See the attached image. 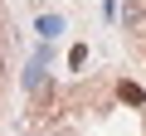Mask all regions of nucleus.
I'll use <instances>...</instances> for the list:
<instances>
[{"instance_id":"nucleus-1","label":"nucleus","mask_w":146,"mask_h":136,"mask_svg":"<svg viewBox=\"0 0 146 136\" xmlns=\"http://www.w3.org/2000/svg\"><path fill=\"white\" fill-rule=\"evenodd\" d=\"M127 24H131L136 34H146V5H141V0H131V5H127Z\"/></svg>"},{"instance_id":"nucleus-3","label":"nucleus","mask_w":146,"mask_h":136,"mask_svg":"<svg viewBox=\"0 0 146 136\" xmlns=\"http://www.w3.org/2000/svg\"><path fill=\"white\" fill-rule=\"evenodd\" d=\"M58 29H63V20H58V15H44V20H39V34H44V39H54Z\"/></svg>"},{"instance_id":"nucleus-2","label":"nucleus","mask_w":146,"mask_h":136,"mask_svg":"<svg viewBox=\"0 0 146 136\" xmlns=\"http://www.w3.org/2000/svg\"><path fill=\"white\" fill-rule=\"evenodd\" d=\"M117 97H122V102H131V107H141V102H146V92H141L136 83H117Z\"/></svg>"}]
</instances>
